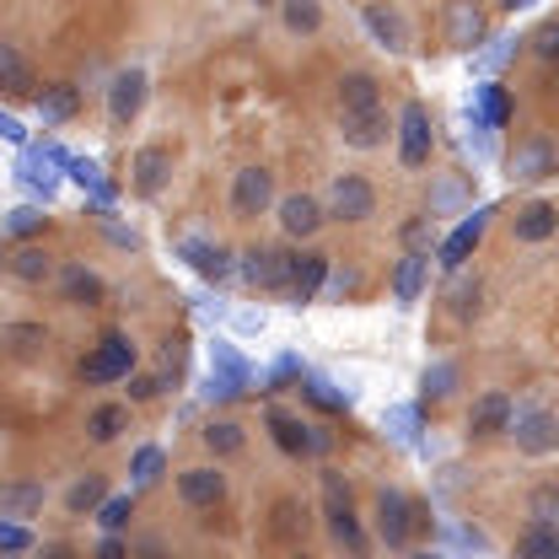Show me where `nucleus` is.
I'll list each match as a JSON object with an SVG mask.
<instances>
[{
	"mask_svg": "<svg viewBox=\"0 0 559 559\" xmlns=\"http://www.w3.org/2000/svg\"><path fill=\"white\" fill-rule=\"evenodd\" d=\"M555 506H559V489H555V485L533 495V516H549V522H555Z\"/></svg>",
	"mask_w": 559,
	"mask_h": 559,
	"instance_id": "864d4df0",
	"label": "nucleus"
},
{
	"mask_svg": "<svg viewBox=\"0 0 559 559\" xmlns=\"http://www.w3.org/2000/svg\"><path fill=\"white\" fill-rule=\"evenodd\" d=\"M382 425H388V430H393V441H404V447H415V425H419V415L415 409H409V404H399V409H388V415H382Z\"/></svg>",
	"mask_w": 559,
	"mask_h": 559,
	"instance_id": "c03bdc74",
	"label": "nucleus"
},
{
	"mask_svg": "<svg viewBox=\"0 0 559 559\" xmlns=\"http://www.w3.org/2000/svg\"><path fill=\"white\" fill-rule=\"evenodd\" d=\"M275 221H280V231H285L290 242H307V237H318V231H323L329 205H323L318 194H280V200H275Z\"/></svg>",
	"mask_w": 559,
	"mask_h": 559,
	"instance_id": "6e6552de",
	"label": "nucleus"
},
{
	"mask_svg": "<svg viewBox=\"0 0 559 559\" xmlns=\"http://www.w3.org/2000/svg\"><path fill=\"white\" fill-rule=\"evenodd\" d=\"M55 167H60V162L49 156V145H44V151H22V162H16V183H22L33 200L49 205V200L60 194V173H55Z\"/></svg>",
	"mask_w": 559,
	"mask_h": 559,
	"instance_id": "a211bd4d",
	"label": "nucleus"
},
{
	"mask_svg": "<svg viewBox=\"0 0 559 559\" xmlns=\"http://www.w3.org/2000/svg\"><path fill=\"white\" fill-rule=\"evenodd\" d=\"M0 92H11V97H27L33 92V70H27V60L11 44H0Z\"/></svg>",
	"mask_w": 559,
	"mask_h": 559,
	"instance_id": "e433bc0d",
	"label": "nucleus"
},
{
	"mask_svg": "<svg viewBox=\"0 0 559 559\" xmlns=\"http://www.w3.org/2000/svg\"><path fill=\"white\" fill-rule=\"evenodd\" d=\"M264 425H270V436H275V447L285 457H307L312 452V419L290 415V409H264Z\"/></svg>",
	"mask_w": 559,
	"mask_h": 559,
	"instance_id": "412c9836",
	"label": "nucleus"
},
{
	"mask_svg": "<svg viewBox=\"0 0 559 559\" xmlns=\"http://www.w3.org/2000/svg\"><path fill=\"white\" fill-rule=\"evenodd\" d=\"M178 259L200 280H210V285H226V280L237 275V253L221 248V242H210V237H183L178 242Z\"/></svg>",
	"mask_w": 559,
	"mask_h": 559,
	"instance_id": "9d476101",
	"label": "nucleus"
},
{
	"mask_svg": "<svg viewBox=\"0 0 559 559\" xmlns=\"http://www.w3.org/2000/svg\"><path fill=\"white\" fill-rule=\"evenodd\" d=\"M516 559H559V527L549 516H533L516 533Z\"/></svg>",
	"mask_w": 559,
	"mask_h": 559,
	"instance_id": "c756f323",
	"label": "nucleus"
},
{
	"mask_svg": "<svg viewBox=\"0 0 559 559\" xmlns=\"http://www.w3.org/2000/svg\"><path fill=\"white\" fill-rule=\"evenodd\" d=\"M108 500V479L103 474H81L75 485L66 489V511L70 516H97V506Z\"/></svg>",
	"mask_w": 559,
	"mask_h": 559,
	"instance_id": "72a5a7b5",
	"label": "nucleus"
},
{
	"mask_svg": "<svg viewBox=\"0 0 559 559\" xmlns=\"http://www.w3.org/2000/svg\"><path fill=\"white\" fill-rule=\"evenodd\" d=\"M485 226H489V210H468V215H463V226L441 242V264H447V270H463V264H468V253L479 248Z\"/></svg>",
	"mask_w": 559,
	"mask_h": 559,
	"instance_id": "393cba45",
	"label": "nucleus"
},
{
	"mask_svg": "<svg viewBox=\"0 0 559 559\" xmlns=\"http://www.w3.org/2000/svg\"><path fill=\"white\" fill-rule=\"evenodd\" d=\"M44 226H49V215L38 205H16L5 215V237L11 242H33V237H44Z\"/></svg>",
	"mask_w": 559,
	"mask_h": 559,
	"instance_id": "4c0bfd02",
	"label": "nucleus"
},
{
	"mask_svg": "<svg viewBox=\"0 0 559 559\" xmlns=\"http://www.w3.org/2000/svg\"><path fill=\"white\" fill-rule=\"evenodd\" d=\"M97 555H103V559H124V555H130V544H124L119 533H108V538L97 544Z\"/></svg>",
	"mask_w": 559,
	"mask_h": 559,
	"instance_id": "4d7b16f0",
	"label": "nucleus"
},
{
	"mask_svg": "<svg viewBox=\"0 0 559 559\" xmlns=\"http://www.w3.org/2000/svg\"><path fill=\"white\" fill-rule=\"evenodd\" d=\"M511 419H516V404L495 388V393H479L474 404H468V436L474 441H489V436H506L511 430Z\"/></svg>",
	"mask_w": 559,
	"mask_h": 559,
	"instance_id": "f3484780",
	"label": "nucleus"
},
{
	"mask_svg": "<svg viewBox=\"0 0 559 559\" xmlns=\"http://www.w3.org/2000/svg\"><path fill=\"white\" fill-rule=\"evenodd\" d=\"M167 183H173V151L167 145H140L135 162H130V189L140 200H156Z\"/></svg>",
	"mask_w": 559,
	"mask_h": 559,
	"instance_id": "2eb2a0df",
	"label": "nucleus"
},
{
	"mask_svg": "<svg viewBox=\"0 0 559 559\" xmlns=\"http://www.w3.org/2000/svg\"><path fill=\"white\" fill-rule=\"evenodd\" d=\"M145 92H151V75L140 66L119 70L114 81H108V119L119 124V130H130L140 119V108H145Z\"/></svg>",
	"mask_w": 559,
	"mask_h": 559,
	"instance_id": "9b49d317",
	"label": "nucleus"
},
{
	"mask_svg": "<svg viewBox=\"0 0 559 559\" xmlns=\"http://www.w3.org/2000/svg\"><path fill=\"white\" fill-rule=\"evenodd\" d=\"M280 22L296 38H312L323 27V0H280Z\"/></svg>",
	"mask_w": 559,
	"mask_h": 559,
	"instance_id": "f704fd0d",
	"label": "nucleus"
},
{
	"mask_svg": "<svg viewBox=\"0 0 559 559\" xmlns=\"http://www.w3.org/2000/svg\"><path fill=\"white\" fill-rule=\"evenodd\" d=\"M355 290H360L355 270H329V280H323V296H355Z\"/></svg>",
	"mask_w": 559,
	"mask_h": 559,
	"instance_id": "09e8293b",
	"label": "nucleus"
},
{
	"mask_svg": "<svg viewBox=\"0 0 559 559\" xmlns=\"http://www.w3.org/2000/svg\"><path fill=\"white\" fill-rule=\"evenodd\" d=\"M425 275H430V259L409 248V253L393 264V301H399V307H415L419 290H425Z\"/></svg>",
	"mask_w": 559,
	"mask_h": 559,
	"instance_id": "c85d7f7f",
	"label": "nucleus"
},
{
	"mask_svg": "<svg viewBox=\"0 0 559 559\" xmlns=\"http://www.w3.org/2000/svg\"><path fill=\"white\" fill-rule=\"evenodd\" d=\"M253 388V366L242 360V349L231 340L210 345V399H242Z\"/></svg>",
	"mask_w": 559,
	"mask_h": 559,
	"instance_id": "7ed1b4c3",
	"label": "nucleus"
},
{
	"mask_svg": "<svg viewBox=\"0 0 559 559\" xmlns=\"http://www.w3.org/2000/svg\"><path fill=\"white\" fill-rule=\"evenodd\" d=\"M479 38H485L479 0H447V44L452 49H479Z\"/></svg>",
	"mask_w": 559,
	"mask_h": 559,
	"instance_id": "4be33fe9",
	"label": "nucleus"
},
{
	"mask_svg": "<svg viewBox=\"0 0 559 559\" xmlns=\"http://www.w3.org/2000/svg\"><path fill=\"white\" fill-rule=\"evenodd\" d=\"M178 500H183L189 511H215V506L226 500V474H221V463H194V468H183V474H178Z\"/></svg>",
	"mask_w": 559,
	"mask_h": 559,
	"instance_id": "ddd939ff",
	"label": "nucleus"
},
{
	"mask_svg": "<svg viewBox=\"0 0 559 559\" xmlns=\"http://www.w3.org/2000/svg\"><path fill=\"white\" fill-rule=\"evenodd\" d=\"M307 527H312V511H307L296 495H280L275 511H270V533H275L280 544H301Z\"/></svg>",
	"mask_w": 559,
	"mask_h": 559,
	"instance_id": "cd10ccee",
	"label": "nucleus"
},
{
	"mask_svg": "<svg viewBox=\"0 0 559 559\" xmlns=\"http://www.w3.org/2000/svg\"><path fill=\"white\" fill-rule=\"evenodd\" d=\"M33 549V527L16 516H0V555H27Z\"/></svg>",
	"mask_w": 559,
	"mask_h": 559,
	"instance_id": "79ce46f5",
	"label": "nucleus"
},
{
	"mask_svg": "<svg viewBox=\"0 0 559 559\" xmlns=\"http://www.w3.org/2000/svg\"><path fill=\"white\" fill-rule=\"evenodd\" d=\"M253 5H280V0H253Z\"/></svg>",
	"mask_w": 559,
	"mask_h": 559,
	"instance_id": "052dcab7",
	"label": "nucleus"
},
{
	"mask_svg": "<svg viewBox=\"0 0 559 559\" xmlns=\"http://www.w3.org/2000/svg\"><path fill=\"white\" fill-rule=\"evenodd\" d=\"M452 382H457V366H452V360L425 366V399H447V393H452Z\"/></svg>",
	"mask_w": 559,
	"mask_h": 559,
	"instance_id": "49530a36",
	"label": "nucleus"
},
{
	"mask_svg": "<svg viewBox=\"0 0 559 559\" xmlns=\"http://www.w3.org/2000/svg\"><path fill=\"white\" fill-rule=\"evenodd\" d=\"M130 516H135V495H108V500L97 506V527H103V533H124Z\"/></svg>",
	"mask_w": 559,
	"mask_h": 559,
	"instance_id": "ea45409f",
	"label": "nucleus"
},
{
	"mask_svg": "<svg viewBox=\"0 0 559 559\" xmlns=\"http://www.w3.org/2000/svg\"><path fill=\"white\" fill-rule=\"evenodd\" d=\"M275 173L270 167H237V178H231V215L237 221H253V215H264V210H275Z\"/></svg>",
	"mask_w": 559,
	"mask_h": 559,
	"instance_id": "20e7f679",
	"label": "nucleus"
},
{
	"mask_svg": "<svg viewBox=\"0 0 559 559\" xmlns=\"http://www.w3.org/2000/svg\"><path fill=\"white\" fill-rule=\"evenodd\" d=\"M135 355H140L135 340L114 329V334H103L97 349L81 360V382H86V388H114V382H124V377L135 371Z\"/></svg>",
	"mask_w": 559,
	"mask_h": 559,
	"instance_id": "f257e3e1",
	"label": "nucleus"
},
{
	"mask_svg": "<svg viewBox=\"0 0 559 559\" xmlns=\"http://www.w3.org/2000/svg\"><path fill=\"white\" fill-rule=\"evenodd\" d=\"M70 178H75L81 189H97V200H103V205L114 200V189L103 183V173H97V162H86V156H70Z\"/></svg>",
	"mask_w": 559,
	"mask_h": 559,
	"instance_id": "37998d69",
	"label": "nucleus"
},
{
	"mask_svg": "<svg viewBox=\"0 0 559 559\" xmlns=\"http://www.w3.org/2000/svg\"><path fill=\"white\" fill-rule=\"evenodd\" d=\"M0 340L16 349V355H33L38 345H49V329H44V323H5Z\"/></svg>",
	"mask_w": 559,
	"mask_h": 559,
	"instance_id": "a19ab883",
	"label": "nucleus"
},
{
	"mask_svg": "<svg viewBox=\"0 0 559 559\" xmlns=\"http://www.w3.org/2000/svg\"><path fill=\"white\" fill-rule=\"evenodd\" d=\"M329 452H334V430L312 425V452H307V457H329Z\"/></svg>",
	"mask_w": 559,
	"mask_h": 559,
	"instance_id": "6e6d98bb",
	"label": "nucleus"
},
{
	"mask_svg": "<svg viewBox=\"0 0 559 559\" xmlns=\"http://www.w3.org/2000/svg\"><path fill=\"white\" fill-rule=\"evenodd\" d=\"M555 231H559V205H549V200H527L511 215V237L516 242H549Z\"/></svg>",
	"mask_w": 559,
	"mask_h": 559,
	"instance_id": "5701e85b",
	"label": "nucleus"
},
{
	"mask_svg": "<svg viewBox=\"0 0 559 559\" xmlns=\"http://www.w3.org/2000/svg\"><path fill=\"white\" fill-rule=\"evenodd\" d=\"M323 527H329V538L334 544H345V549H366V527H360V516H355V500H349V485L329 468L323 474Z\"/></svg>",
	"mask_w": 559,
	"mask_h": 559,
	"instance_id": "f03ea898",
	"label": "nucleus"
},
{
	"mask_svg": "<svg viewBox=\"0 0 559 559\" xmlns=\"http://www.w3.org/2000/svg\"><path fill=\"white\" fill-rule=\"evenodd\" d=\"M533 55H538V60H549V66L559 60V16L555 22H544V27L533 33Z\"/></svg>",
	"mask_w": 559,
	"mask_h": 559,
	"instance_id": "de8ad7c7",
	"label": "nucleus"
},
{
	"mask_svg": "<svg viewBox=\"0 0 559 559\" xmlns=\"http://www.w3.org/2000/svg\"><path fill=\"white\" fill-rule=\"evenodd\" d=\"M285 270H290V253L264 248V242H253V248L237 253V275L248 280L253 290H285Z\"/></svg>",
	"mask_w": 559,
	"mask_h": 559,
	"instance_id": "f8f14e48",
	"label": "nucleus"
},
{
	"mask_svg": "<svg viewBox=\"0 0 559 559\" xmlns=\"http://www.w3.org/2000/svg\"><path fill=\"white\" fill-rule=\"evenodd\" d=\"M200 436H205V447L215 452V463H221V457H237V452L248 447V430H242L237 419H210Z\"/></svg>",
	"mask_w": 559,
	"mask_h": 559,
	"instance_id": "c9c22d12",
	"label": "nucleus"
},
{
	"mask_svg": "<svg viewBox=\"0 0 559 559\" xmlns=\"http://www.w3.org/2000/svg\"><path fill=\"white\" fill-rule=\"evenodd\" d=\"M500 5H506V11H522V5H527V0H500Z\"/></svg>",
	"mask_w": 559,
	"mask_h": 559,
	"instance_id": "bf43d9fd",
	"label": "nucleus"
},
{
	"mask_svg": "<svg viewBox=\"0 0 559 559\" xmlns=\"http://www.w3.org/2000/svg\"><path fill=\"white\" fill-rule=\"evenodd\" d=\"M307 399H312V404H323V409H345V393H334L323 377H312V382H307Z\"/></svg>",
	"mask_w": 559,
	"mask_h": 559,
	"instance_id": "8fccbe9b",
	"label": "nucleus"
},
{
	"mask_svg": "<svg viewBox=\"0 0 559 559\" xmlns=\"http://www.w3.org/2000/svg\"><path fill=\"white\" fill-rule=\"evenodd\" d=\"M506 436H516V452H527V457H555L559 452V415L555 409H516V419H511Z\"/></svg>",
	"mask_w": 559,
	"mask_h": 559,
	"instance_id": "423d86ee",
	"label": "nucleus"
},
{
	"mask_svg": "<svg viewBox=\"0 0 559 559\" xmlns=\"http://www.w3.org/2000/svg\"><path fill=\"white\" fill-rule=\"evenodd\" d=\"M360 22H366V33H371L388 55H404V49H409V27H404L399 11H388V5H360Z\"/></svg>",
	"mask_w": 559,
	"mask_h": 559,
	"instance_id": "a878e982",
	"label": "nucleus"
},
{
	"mask_svg": "<svg viewBox=\"0 0 559 559\" xmlns=\"http://www.w3.org/2000/svg\"><path fill=\"white\" fill-rule=\"evenodd\" d=\"M409 522H415V500L404 489H377V538L388 549H409L415 544Z\"/></svg>",
	"mask_w": 559,
	"mask_h": 559,
	"instance_id": "1a4fd4ad",
	"label": "nucleus"
},
{
	"mask_svg": "<svg viewBox=\"0 0 559 559\" xmlns=\"http://www.w3.org/2000/svg\"><path fill=\"white\" fill-rule=\"evenodd\" d=\"M124 382H130V404H151V399L167 388V377H162V371H130Z\"/></svg>",
	"mask_w": 559,
	"mask_h": 559,
	"instance_id": "a18cd8bd",
	"label": "nucleus"
},
{
	"mask_svg": "<svg viewBox=\"0 0 559 559\" xmlns=\"http://www.w3.org/2000/svg\"><path fill=\"white\" fill-rule=\"evenodd\" d=\"M38 511H44V485H33V479H11V485H0V516L27 522V516H38Z\"/></svg>",
	"mask_w": 559,
	"mask_h": 559,
	"instance_id": "2f4dec72",
	"label": "nucleus"
},
{
	"mask_svg": "<svg viewBox=\"0 0 559 559\" xmlns=\"http://www.w3.org/2000/svg\"><path fill=\"white\" fill-rule=\"evenodd\" d=\"M366 108H382V86H377V75L349 70L340 81V114H366Z\"/></svg>",
	"mask_w": 559,
	"mask_h": 559,
	"instance_id": "7c9ffc66",
	"label": "nucleus"
},
{
	"mask_svg": "<svg viewBox=\"0 0 559 559\" xmlns=\"http://www.w3.org/2000/svg\"><path fill=\"white\" fill-rule=\"evenodd\" d=\"M452 307H457V318H468V312L479 307V285H457V301H452Z\"/></svg>",
	"mask_w": 559,
	"mask_h": 559,
	"instance_id": "5fc2aeb1",
	"label": "nucleus"
},
{
	"mask_svg": "<svg viewBox=\"0 0 559 559\" xmlns=\"http://www.w3.org/2000/svg\"><path fill=\"white\" fill-rule=\"evenodd\" d=\"M329 221H371L377 215V189L360 178V173H340L329 183Z\"/></svg>",
	"mask_w": 559,
	"mask_h": 559,
	"instance_id": "0eeeda50",
	"label": "nucleus"
},
{
	"mask_svg": "<svg viewBox=\"0 0 559 559\" xmlns=\"http://www.w3.org/2000/svg\"><path fill=\"white\" fill-rule=\"evenodd\" d=\"M329 253H290V270H285V296L290 307H307L323 296V280H329Z\"/></svg>",
	"mask_w": 559,
	"mask_h": 559,
	"instance_id": "4468645a",
	"label": "nucleus"
},
{
	"mask_svg": "<svg viewBox=\"0 0 559 559\" xmlns=\"http://www.w3.org/2000/svg\"><path fill=\"white\" fill-rule=\"evenodd\" d=\"M124 430H130V404H97V409L86 415V436H92L97 447H114Z\"/></svg>",
	"mask_w": 559,
	"mask_h": 559,
	"instance_id": "473e14b6",
	"label": "nucleus"
},
{
	"mask_svg": "<svg viewBox=\"0 0 559 559\" xmlns=\"http://www.w3.org/2000/svg\"><path fill=\"white\" fill-rule=\"evenodd\" d=\"M506 167H511V178H516V183H544V178H555L559 173V151L544 135H533V140H522V145L511 151V162H506Z\"/></svg>",
	"mask_w": 559,
	"mask_h": 559,
	"instance_id": "dca6fc26",
	"label": "nucleus"
},
{
	"mask_svg": "<svg viewBox=\"0 0 559 559\" xmlns=\"http://www.w3.org/2000/svg\"><path fill=\"white\" fill-rule=\"evenodd\" d=\"M162 468H167V452H162V447H140L135 457H130V479H135V489H151L162 479Z\"/></svg>",
	"mask_w": 559,
	"mask_h": 559,
	"instance_id": "58836bf2",
	"label": "nucleus"
},
{
	"mask_svg": "<svg viewBox=\"0 0 559 559\" xmlns=\"http://www.w3.org/2000/svg\"><path fill=\"white\" fill-rule=\"evenodd\" d=\"M0 140H11V145H27V130H22V119H16V114H5V108H0Z\"/></svg>",
	"mask_w": 559,
	"mask_h": 559,
	"instance_id": "603ef678",
	"label": "nucleus"
},
{
	"mask_svg": "<svg viewBox=\"0 0 559 559\" xmlns=\"http://www.w3.org/2000/svg\"><path fill=\"white\" fill-rule=\"evenodd\" d=\"M60 296H66L70 307H103L108 280L97 275V270H86V264H60Z\"/></svg>",
	"mask_w": 559,
	"mask_h": 559,
	"instance_id": "b1692460",
	"label": "nucleus"
},
{
	"mask_svg": "<svg viewBox=\"0 0 559 559\" xmlns=\"http://www.w3.org/2000/svg\"><path fill=\"white\" fill-rule=\"evenodd\" d=\"M479 103H485L489 124H506V92L500 86H479Z\"/></svg>",
	"mask_w": 559,
	"mask_h": 559,
	"instance_id": "3c124183",
	"label": "nucleus"
},
{
	"mask_svg": "<svg viewBox=\"0 0 559 559\" xmlns=\"http://www.w3.org/2000/svg\"><path fill=\"white\" fill-rule=\"evenodd\" d=\"M33 103H38V119H44V124H70V119L81 114V92H75V81H55V86L33 92Z\"/></svg>",
	"mask_w": 559,
	"mask_h": 559,
	"instance_id": "bb28decb",
	"label": "nucleus"
},
{
	"mask_svg": "<svg viewBox=\"0 0 559 559\" xmlns=\"http://www.w3.org/2000/svg\"><path fill=\"white\" fill-rule=\"evenodd\" d=\"M5 270H11V280H22V285H44V280L60 275V259L44 242H16L11 259H5Z\"/></svg>",
	"mask_w": 559,
	"mask_h": 559,
	"instance_id": "6ab92c4d",
	"label": "nucleus"
},
{
	"mask_svg": "<svg viewBox=\"0 0 559 559\" xmlns=\"http://www.w3.org/2000/svg\"><path fill=\"white\" fill-rule=\"evenodd\" d=\"M430 527H436V522H430V506H419V500H415V522H409V533H415V538H425Z\"/></svg>",
	"mask_w": 559,
	"mask_h": 559,
	"instance_id": "13d9d810",
	"label": "nucleus"
},
{
	"mask_svg": "<svg viewBox=\"0 0 559 559\" xmlns=\"http://www.w3.org/2000/svg\"><path fill=\"white\" fill-rule=\"evenodd\" d=\"M430 151H436L430 108L425 103H404V114H399V162L409 173H419V167H430Z\"/></svg>",
	"mask_w": 559,
	"mask_h": 559,
	"instance_id": "39448f33",
	"label": "nucleus"
},
{
	"mask_svg": "<svg viewBox=\"0 0 559 559\" xmlns=\"http://www.w3.org/2000/svg\"><path fill=\"white\" fill-rule=\"evenodd\" d=\"M340 135H345L349 151H377V145H388L393 124H388L382 108H366V114H340Z\"/></svg>",
	"mask_w": 559,
	"mask_h": 559,
	"instance_id": "aec40b11",
	"label": "nucleus"
}]
</instances>
